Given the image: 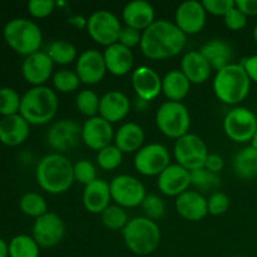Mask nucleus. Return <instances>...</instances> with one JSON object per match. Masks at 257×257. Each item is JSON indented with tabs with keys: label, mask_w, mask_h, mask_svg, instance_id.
Here are the masks:
<instances>
[{
	"label": "nucleus",
	"mask_w": 257,
	"mask_h": 257,
	"mask_svg": "<svg viewBox=\"0 0 257 257\" xmlns=\"http://www.w3.org/2000/svg\"><path fill=\"white\" fill-rule=\"evenodd\" d=\"M83 206L85 210L93 215H100L108 206H110L109 183L104 180L97 178L94 182L85 186L83 191Z\"/></svg>",
	"instance_id": "393cba45"
},
{
	"label": "nucleus",
	"mask_w": 257,
	"mask_h": 257,
	"mask_svg": "<svg viewBox=\"0 0 257 257\" xmlns=\"http://www.w3.org/2000/svg\"><path fill=\"white\" fill-rule=\"evenodd\" d=\"M200 53L205 57L211 68L217 72L230 65L233 57L232 47L223 39L208 40L201 47Z\"/></svg>",
	"instance_id": "cd10ccee"
},
{
	"label": "nucleus",
	"mask_w": 257,
	"mask_h": 257,
	"mask_svg": "<svg viewBox=\"0 0 257 257\" xmlns=\"http://www.w3.org/2000/svg\"><path fill=\"white\" fill-rule=\"evenodd\" d=\"M82 141V127L73 119H60L50 125L47 142L50 148L59 152L72 150Z\"/></svg>",
	"instance_id": "4468645a"
},
{
	"label": "nucleus",
	"mask_w": 257,
	"mask_h": 257,
	"mask_svg": "<svg viewBox=\"0 0 257 257\" xmlns=\"http://www.w3.org/2000/svg\"><path fill=\"white\" fill-rule=\"evenodd\" d=\"M170 151L161 143H150L141 148L135 157V168L141 175L160 176L171 165Z\"/></svg>",
	"instance_id": "f8f14e48"
},
{
	"label": "nucleus",
	"mask_w": 257,
	"mask_h": 257,
	"mask_svg": "<svg viewBox=\"0 0 257 257\" xmlns=\"http://www.w3.org/2000/svg\"><path fill=\"white\" fill-rule=\"evenodd\" d=\"M235 5L246 17L257 15V0H236Z\"/></svg>",
	"instance_id": "8fccbe9b"
},
{
	"label": "nucleus",
	"mask_w": 257,
	"mask_h": 257,
	"mask_svg": "<svg viewBox=\"0 0 257 257\" xmlns=\"http://www.w3.org/2000/svg\"><path fill=\"white\" fill-rule=\"evenodd\" d=\"M156 13L152 5L145 0H133L128 3L122 12V19L125 27L145 32L156 22Z\"/></svg>",
	"instance_id": "4be33fe9"
},
{
	"label": "nucleus",
	"mask_w": 257,
	"mask_h": 257,
	"mask_svg": "<svg viewBox=\"0 0 257 257\" xmlns=\"http://www.w3.org/2000/svg\"><path fill=\"white\" fill-rule=\"evenodd\" d=\"M145 131L140 124L133 122L124 123L114 133V146L122 153L138 152L145 142Z\"/></svg>",
	"instance_id": "c85d7f7f"
},
{
	"label": "nucleus",
	"mask_w": 257,
	"mask_h": 257,
	"mask_svg": "<svg viewBox=\"0 0 257 257\" xmlns=\"http://www.w3.org/2000/svg\"><path fill=\"white\" fill-rule=\"evenodd\" d=\"M99 102L100 98L93 90L83 89L80 90L75 98V105L77 109L82 113L83 115H87L88 118H92L97 115L99 112Z\"/></svg>",
	"instance_id": "e433bc0d"
},
{
	"label": "nucleus",
	"mask_w": 257,
	"mask_h": 257,
	"mask_svg": "<svg viewBox=\"0 0 257 257\" xmlns=\"http://www.w3.org/2000/svg\"><path fill=\"white\" fill-rule=\"evenodd\" d=\"M59 100L55 90L40 85L33 87L24 93L20 102L19 114L29 124L43 125L49 123L57 114Z\"/></svg>",
	"instance_id": "7ed1b4c3"
},
{
	"label": "nucleus",
	"mask_w": 257,
	"mask_h": 257,
	"mask_svg": "<svg viewBox=\"0 0 257 257\" xmlns=\"http://www.w3.org/2000/svg\"><path fill=\"white\" fill-rule=\"evenodd\" d=\"M85 28L89 37L95 43L107 48L118 43L123 27L113 13L108 10H98L85 20Z\"/></svg>",
	"instance_id": "1a4fd4ad"
},
{
	"label": "nucleus",
	"mask_w": 257,
	"mask_h": 257,
	"mask_svg": "<svg viewBox=\"0 0 257 257\" xmlns=\"http://www.w3.org/2000/svg\"><path fill=\"white\" fill-rule=\"evenodd\" d=\"M131 110V102L124 93L109 90L100 97L99 115L107 122L115 123L124 119Z\"/></svg>",
	"instance_id": "412c9836"
},
{
	"label": "nucleus",
	"mask_w": 257,
	"mask_h": 257,
	"mask_svg": "<svg viewBox=\"0 0 257 257\" xmlns=\"http://www.w3.org/2000/svg\"><path fill=\"white\" fill-rule=\"evenodd\" d=\"M191 90L190 80L181 70H171L162 78V92L171 102H181Z\"/></svg>",
	"instance_id": "c756f323"
},
{
	"label": "nucleus",
	"mask_w": 257,
	"mask_h": 257,
	"mask_svg": "<svg viewBox=\"0 0 257 257\" xmlns=\"http://www.w3.org/2000/svg\"><path fill=\"white\" fill-rule=\"evenodd\" d=\"M173 153L177 165L190 172L205 167L206 158L210 155L205 141L193 133H187L178 138L173 147Z\"/></svg>",
	"instance_id": "6e6552de"
},
{
	"label": "nucleus",
	"mask_w": 257,
	"mask_h": 257,
	"mask_svg": "<svg viewBox=\"0 0 257 257\" xmlns=\"http://www.w3.org/2000/svg\"><path fill=\"white\" fill-rule=\"evenodd\" d=\"M231 201L228 196L223 192H213L207 198L208 213L212 216H221L227 212Z\"/></svg>",
	"instance_id": "37998d69"
},
{
	"label": "nucleus",
	"mask_w": 257,
	"mask_h": 257,
	"mask_svg": "<svg viewBox=\"0 0 257 257\" xmlns=\"http://www.w3.org/2000/svg\"><path fill=\"white\" fill-rule=\"evenodd\" d=\"M47 54L54 64L68 65L77 60V48L65 40H55L50 43L47 49Z\"/></svg>",
	"instance_id": "2f4dec72"
},
{
	"label": "nucleus",
	"mask_w": 257,
	"mask_h": 257,
	"mask_svg": "<svg viewBox=\"0 0 257 257\" xmlns=\"http://www.w3.org/2000/svg\"><path fill=\"white\" fill-rule=\"evenodd\" d=\"M39 245L29 235H17L9 242V257H39Z\"/></svg>",
	"instance_id": "473e14b6"
},
{
	"label": "nucleus",
	"mask_w": 257,
	"mask_h": 257,
	"mask_svg": "<svg viewBox=\"0 0 257 257\" xmlns=\"http://www.w3.org/2000/svg\"><path fill=\"white\" fill-rule=\"evenodd\" d=\"M191 185L201 191L213 190L221 185V178L217 173H213L207 168L202 167L191 172Z\"/></svg>",
	"instance_id": "ea45409f"
},
{
	"label": "nucleus",
	"mask_w": 257,
	"mask_h": 257,
	"mask_svg": "<svg viewBox=\"0 0 257 257\" xmlns=\"http://www.w3.org/2000/svg\"><path fill=\"white\" fill-rule=\"evenodd\" d=\"M181 72L186 75L191 84H202L208 80L212 68L200 50H192L183 55L181 60Z\"/></svg>",
	"instance_id": "bb28decb"
},
{
	"label": "nucleus",
	"mask_w": 257,
	"mask_h": 257,
	"mask_svg": "<svg viewBox=\"0 0 257 257\" xmlns=\"http://www.w3.org/2000/svg\"><path fill=\"white\" fill-rule=\"evenodd\" d=\"M114 140L112 123L107 122L100 115L88 118L82 125V142L93 151H100L102 148L112 145Z\"/></svg>",
	"instance_id": "dca6fc26"
},
{
	"label": "nucleus",
	"mask_w": 257,
	"mask_h": 257,
	"mask_svg": "<svg viewBox=\"0 0 257 257\" xmlns=\"http://www.w3.org/2000/svg\"><path fill=\"white\" fill-rule=\"evenodd\" d=\"M22 97L13 88H0V114L3 117L18 114L20 110Z\"/></svg>",
	"instance_id": "4c0bfd02"
},
{
	"label": "nucleus",
	"mask_w": 257,
	"mask_h": 257,
	"mask_svg": "<svg viewBox=\"0 0 257 257\" xmlns=\"http://www.w3.org/2000/svg\"><path fill=\"white\" fill-rule=\"evenodd\" d=\"M251 146H252L255 150H257V131H256L255 136L252 137V140H251Z\"/></svg>",
	"instance_id": "864d4df0"
},
{
	"label": "nucleus",
	"mask_w": 257,
	"mask_h": 257,
	"mask_svg": "<svg viewBox=\"0 0 257 257\" xmlns=\"http://www.w3.org/2000/svg\"><path fill=\"white\" fill-rule=\"evenodd\" d=\"M19 208L24 215L29 216V217H34L35 220L49 212L44 197L37 192L24 193L19 201Z\"/></svg>",
	"instance_id": "72a5a7b5"
},
{
	"label": "nucleus",
	"mask_w": 257,
	"mask_h": 257,
	"mask_svg": "<svg viewBox=\"0 0 257 257\" xmlns=\"http://www.w3.org/2000/svg\"><path fill=\"white\" fill-rule=\"evenodd\" d=\"M132 87L137 98L151 102L162 92V78L150 67H138L132 73Z\"/></svg>",
	"instance_id": "aec40b11"
},
{
	"label": "nucleus",
	"mask_w": 257,
	"mask_h": 257,
	"mask_svg": "<svg viewBox=\"0 0 257 257\" xmlns=\"http://www.w3.org/2000/svg\"><path fill=\"white\" fill-rule=\"evenodd\" d=\"M206 13L202 3L188 0L178 5L175 14V24L186 35L200 33L206 24Z\"/></svg>",
	"instance_id": "2eb2a0df"
},
{
	"label": "nucleus",
	"mask_w": 257,
	"mask_h": 257,
	"mask_svg": "<svg viewBox=\"0 0 257 257\" xmlns=\"http://www.w3.org/2000/svg\"><path fill=\"white\" fill-rule=\"evenodd\" d=\"M176 211L187 221H201L208 215L207 198L197 191H186L176 197Z\"/></svg>",
	"instance_id": "5701e85b"
},
{
	"label": "nucleus",
	"mask_w": 257,
	"mask_h": 257,
	"mask_svg": "<svg viewBox=\"0 0 257 257\" xmlns=\"http://www.w3.org/2000/svg\"><path fill=\"white\" fill-rule=\"evenodd\" d=\"M122 235L128 250L138 256L151 255L161 243L160 226L145 216L131 218Z\"/></svg>",
	"instance_id": "39448f33"
},
{
	"label": "nucleus",
	"mask_w": 257,
	"mask_h": 257,
	"mask_svg": "<svg viewBox=\"0 0 257 257\" xmlns=\"http://www.w3.org/2000/svg\"><path fill=\"white\" fill-rule=\"evenodd\" d=\"M233 171L242 180L257 177V150L248 146L238 151L233 157Z\"/></svg>",
	"instance_id": "7c9ffc66"
},
{
	"label": "nucleus",
	"mask_w": 257,
	"mask_h": 257,
	"mask_svg": "<svg viewBox=\"0 0 257 257\" xmlns=\"http://www.w3.org/2000/svg\"><path fill=\"white\" fill-rule=\"evenodd\" d=\"M141 39H142V32H140L137 29H133V28L124 27L120 30L118 43L132 49V48L141 44Z\"/></svg>",
	"instance_id": "de8ad7c7"
},
{
	"label": "nucleus",
	"mask_w": 257,
	"mask_h": 257,
	"mask_svg": "<svg viewBox=\"0 0 257 257\" xmlns=\"http://www.w3.org/2000/svg\"><path fill=\"white\" fill-rule=\"evenodd\" d=\"M145 217L150 218L152 221L161 220L166 213L165 201L157 195H147L145 201L141 205Z\"/></svg>",
	"instance_id": "a19ab883"
},
{
	"label": "nucleus",
	"mask_w": 257,
	"mask_h": 257,
	"mask_svg": "<svg viewBox=\"0 0 257 257\" xmlns=\"http://www.w3.org/2000/svg\"><path fill=\"white\" fill-rule=\"evenodd\" d=\"M203 8L206 13L215 17H225L232 8H235L233 0H203Z\"/></svg>",
	"instance_id": "a18cd8bd"
},
{
	"label": "nucleus",
	"mask_w": 257,
	"mask_h": 257,
	"mask_svg": "<svg viewBox=\"0 0 257 257\" xmlns=\"http://www.w3.org/2000/svg\"><path fill=\"white\" fill-rule=\"evenodd\" d=\"M103 57H104L107 72L115 77H123L128 74L132 70L133 63H135L132 50L119 43L105 48Z\"/></svg>",
	"instance_id": "a878e982"
},
{
	"label": "nucleus",
	"mask_w": 257,
	"mask_h": 257,
	"mask_svg": "<svg viewBox=\"0 0 257 257\" xmlns=\"http://www.w3.org/2000/svg\"><path fill=\"white\" fill-rule=\"evenodd\" d=\"M55 3L53 0H30L28 3V12L37 19H44L54 12Z\"/></svg>",
	"instance_id": "c03bdc74"
},
{
	"label": "nucleus",
	"mask_w": 257,
	"mask_h": 257,
	"mask_svg": "<svg viewBox=\"0 0 257 257\" xmlns=\"http://www.w3.org/2000/svg\"><path fill=\"white\" fill-rule=\"evenodd\" d=\"M251 80L241 64L230 65L216 73L213 92L222 103L235 105L246 99L250 93Z\"/></svg>",
	"instance_id": "20e7f679"
},
{
	"label": "nucleus",
	"mask_w": 257,
	"mask_h": 257,
	"mask_svg": "<svg viewBox=\"0 0 257 257\" xmlns=\"http://www.w3.org/2000/svg\"><path fill=\"white\" fill-rule=\"evenodd\" d=\"M0 257H9V243L0 237Z\"/></svg>",
	"instance_id": "603ef678"
},
{
	"label": "nucleus",
	"mask_w": 257,
	"mask_h": 257,
	"mask_svg": "<svg viewBox=\"0 0 257 257\" xmlns=\"http://www.w3.org/2000/svg\"><path fill=\"white\" fill-rule=\"evenodd\" d=\"M100 221L108 230L123 231L130 218L124 208L118 205H110L100 213Z\"/></svg>",
	"instance_id": "f704fd0d"
},
{
	"label": "nucleus",
	"mask_w": 257,
	"mask_h": 257,
	"mask_svg": "<svg viewBox=\"0 0 257 257\" xmlns=\"http://www.w3.org/2000/svg\"><path fill=\"white\" fill-rule=\"evenodd\" d=\"M241 65H242L243 69L246 70L251 82L257 83V55L245 58V59L241 62Z\"/></svg>",
	"instance_id": "3c124183"
},
{
	"label": "nucleus",
	"mask_w": 257,
	"mask_h": 257,
	"mask_svg": "<svg viewBox=\"0 0 257 257\" xmlns=\"http://www.w3.org/2000/svg\"><path fill=\"white\" fill-rule=\"evenodd\" d=\"M123 153L114 145L102 148L97 153V163L102 170L113 171L122 165Z\"/></svg>",
	"instance_id": "58836bf2"
},
{
	"label": "nucleus",
	"mask_w": 257,
	"mask_h": 257,
	"mask_svg": "<svg viewBox=\"0 0 257 257\" xmlns=\"http://www.w3.org/2000/svg\"><path fill=\"white\" fill-rule=\"evenodd\" d=\"M75 73L84 84L93 85L99 83L107 73L103 53L95 49L83 52L75 63Z\"/></svg>",
	"instance_id": "f3484780"
},
{
	"label": "nucleus",
	"mask_w": 257,
	"mask_h": 257,
	"mask_svg": "<svg viewBox=\"0 0 257 257\" xmlns=\"http://www.w3.org/2000/svg\"><path fill=\"white\" fill-rule=\"evenodd\" d=\"M109 190L112 201L123 208L138 207L147 196L143 183L130 175L115 176L109 182Z\"/></svg>",
	"instance_id": "9b49d317"
},
{
	"label": "nucleus",
	"mask_w": 257,
	"mask_h": 257,
	"mask_svg": "<svg viewBox=\"0 0 257 257\" xmlns=\"http://www.w3.org/2000/svg\"><path fill=\"white\" fill-rule=\"evenodd\" d=\"M35 178L45 192L50 195L64 193L74 183L73 163L60 153H50L39 161Z\"/></svg>",
	"instance_id": "f03ea898"
},
{
	"label": "nucleus",
	"mask_w": 257,
	"mask_h": 257,
	"mask_svg": "<svg viewBox=\"0 0 257 257\" xmlns=\"http://www.w3.org/2000/svg\"><path fill=\"white\" fill-rule=\"evenodd\" d=\"M252 35H253V39H255V42L257 43V24H256V27L253 28V33H252Z\"/></svg>",
	"instance_id": "5fc2aeb1"
},
{
	"label": "nucleus",
	"mask_w": 257,
	"mask_h": 257,
	"mask_svg": "<svg viewBox=\"0 0 257 257\" xmlns=\"http://www.w3.org/2000/svg\"><path fill=\"white\" fill-rule=\"evenodd\" d=\"M65 235V223L59 215L47 212L35 220L32 236L39 247L50 248L59 245Z\"/></svg>",
	"instance_id": "ddd939ff"
},
{
	"label": "nucleus",
	"mask_w": 257,
	"mask_h": 257,
	"mask_svg": "<svg viewBox=\"0 0 257 257\" xmlns=\"http://www.w3.org/2000/svg\"><path fill=\"white\" fill-rule=\"evenodd\" d=\"M3 35L7 44L23 57L39 52L43 34L39 25L25 18H15L5 24Z\"/></svg>",
	"instance_id": "423d86ee"
},
{
	"label": "nucleus",
	"mask_w": 257,
	"mask_h": 257,
	"mask_svg": "<svg viewBox=\"0 0 257 257\" xmlns=\"http://www.w3.org/2000/svg\"><path fill=\"white\" fill-rule=\"evenodd\" d=\"M223 131L233 142H251L257 131V117L248 108L235 107L225 115Z\"/></svg>",
	"instance_id": "9d476101"
},
{
	"label": "nucleus",
	"mask_w": 257,
	"mask_h": 257,
	"mask_svg": "<svg viewBox=\"0 0 257 257\" xmlns=\"http://www.w3.org/2000/svg\"><path fill=\"white\" fill-rule=\"evenodd\" d=\"M30 124L18 113L0 119V142L9 147H17L27 141Z\"/></svg>",
	"instance_id": "b1692460"
},
{
	"label": "nucleus",
	"mask_w": 257,
	"mask_h": 257,
	"mask_svg": "<svg viewBox=\"0 0 257 257\" xmlns=\"http://www.w3.org/2000/svg\"><path fill=\"white\" fill-rule=\"evenodd\" d=\"M186 37L175 23L156 20L142 33L141 52L152 60H162L176 57L186 47Z\"/></svg>",
	"instance_id": "f257e3e1"
},
{
	"label": "nucleus",
	"mask_w": 257,
	"mask_h": 257,
	"mask_svg": "<svg viewBox=\"0 0 257 257\" xmlns=\"http://www.w3.org/2000/svg\"><path fill=\"white\" fill-rule=\"evenodd\" d=\"M73 175H74V182L88 186L97 180V168L90 161H78L73 165Z\"/></svg>",
	"instance_id": "79ce46f5"
},
{
	"label": "nucleus",
	"mask_w": 257,
	"mask_h": 257,
	"mask_svg": "<svg viewBox=\"0 0 257 257\" xmlns=\"http://www.w3.org/2000/svg\"><path fill=\"white\" fill-rule=\"evenodd\" d=\"M158 188L168 197H178L191 186V172L177 163H171L158 176Z\"/></svg>",
	"instance_id": "6ab92c4d"
},
{
	"label": "nucleus",
	"mask_w": 257,
	"mask_h": 257,
	"mask_svg": "<svg viewBox=\"0 0 257 257\" xmlns=\"http://www.w3.org/2000/svg\"><path fill=\"white\" fill-rule=\"evenodd\" d=\"M225 167V161L221 157L220 155H216V153H210L206 158L205 162V168H207L208 171L213 173H220L221 171Z\"/></svg>",
	"instance_id": "09e8293b"
},
{
	"label": "nucleus",
	"mask_w": 257,
	"mask_h": 257,
	"mask_svg": "<svg viewBox=\"0 0 257 257\" xmlns=\"http://www.w3.org/2000/svg\"><path fill=\"white\" fill-rule=\"evenodd\" d=\"M223 22H225V25L228 29L233 30V32H237V30L243 29L246 27V24H247V17L241 10H238L235 5V8H232L223 17Z\"/></svg>",
	"instance_id": "49530a36"
},
{
	"label": "nucleus",
	"mask_w": 257,
	"mask_h": 257,
	"mask_svg": "<svg viewBox=\"0 0 257 257\" xmlns=\"http://www.w3.org/2000/svg\"><path fill=\"white\" fill-rule=\"evenodd\" d=\"M156 124L166 137L177 141L190 131V112L183 103L167 100L156 112Z\"/></svg>",
	"instance_id": "0eeeda50"
},
{
	"label": "nucleus",
	"mask_w": 257,
	"mask_h": 257,
	"mask_svg": "<svg viewBox=\"0 0 257 257\" xmlns=\"http://www.w3.org/2000/svg\"><path fill=\"white\" fill-rule=\"evenodd\" d=\"M54 63L47 52H37L25 57L22 64V73L24 79L33 87L44 85L53 77Z\"/></svg>",
	"instance_id": "a211bd4d"
},
{
	"label": "nucleus",
	"mask_w": 257,
	"mask_h": 257,
	"mask_svg": "<svg viewBox=\"0 0 257 257\" xmlns=\"http://www.w3.org/2000/svg\"><path fill=\"white\" fill-rule=\"evenodd\" d=\"M53 85L59 93H73L79 88V77L75 72L69 69H60L55 72L52 77Z\"/></svg>",
	"instance_id": "c9c22d12"
},
{
	"label": "nucleus",
	"mask_w": 257,
	"mask_h": 257,
	"mask_svg": "<svg viewBox=\"0 0 257 257\" xmlns=\"http://www.w3.org/2000/svg\"><path fill=\"white\" fill-rule=\"evenodd\" d=\"M235 257H245V256H235Z\"/></svg>",
	"instance_id": "6e6d98bb"
}]
</instances>
